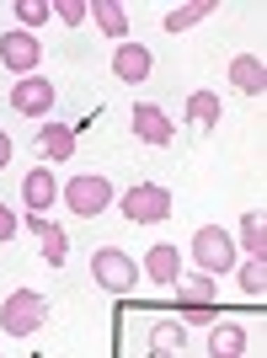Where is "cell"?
Here are the masks:
<instances>
[{
	"mask_svg": "<svg viewBox=\"0 0 267 358\" xmlns=\"http://www.w3.org/2000/svg\"><path fill=\"white\" fill-rule=\"evenodd\" d=\"M43 321H48V299L38 289H11L0 299V331L16 337V343H27L32 331H43Z\"/></svg>",
	"mask_w": 267,
	"mask_h": 358,
	"instance_id": "1",
	"label": "cell"
},
{
	"mask_svg": "<svg viewBox=\"0 0 267 358\" xmlns=\"http://www.w3.org/2000/svg\"><path fill=\"white\" fill-rule=\"evenodd\" d=\"M91 278H96V289H107V294H134L145 273H139V262H134L129 252L96 246V252H91Z\"/></svg>",
	"mask_w": 267,
	"mask_h": 358,
	"instance_id": "2",
	"label": "cell"
},
{
	"mask_svg": "<svg viewBox=\"0 0 267 358\" xmlns=\"http://www.w3.org/2000/svg\"><path fill=\"white\" fill-rule=\"evenodd\" d=\"M118 209L129 224H166L171 220V187H161V182H134L129 193L118 198Z\"/></svg>",
	"mask_w": 267,
	"mask_h": 358,
	"instance_id": "3",
	"label": "cell"
},
{
	"mask_svg": "<svg viewBox=\"0 0 267 358\" xmlns=\"http://www.w3.org/2000/svg\"><path fill=\"white\" fill-rule=\"evenodd\" d=\"M59 193H64V203H70L75 220H96V214L113 203V182H107L102 171H80V177L64 182Z\"/></svg>",
	"mask_w": 267,
	"mask_h": 358,
	"instance_id": "4",
	"label": "cell"
},
{
	"mask_svg": "<svg viewBox=\"0 0 267 358\" xmlns=\"http://www.w3.org/2000/svg\"><path fill=\"white\" fill-rule=\"evenodd\" d=\"M193 262L208 273V278H224V273L236 268V241L224 236L219 224H203L193 236Z\"/></svg>",
	"mask_w": 267,
	"mask_h": 358,
	"instance_id": "5",
	"label": "cell"
},
{
	"mask_svg": "<svg viewBox=\"0 0 267 358\" xmlns=\"http://www.w3.org/2000/svg\"><path fill=\"white\" fill-rule=\"evenodd\" d=\"M11 107L22 113V118H48V107H54V80L48 75H22L11 86Z\"/></svg>",
	"mask_w": 267,
	"mask_h": 358,
	"instance_id": "6",
	"label": "cell"
},
{
	"mask_svg": "<svg viewBox=\"0 0 267 358\" xmlns=\"http://www.w3.org/2000/svg\"><path fill=\"white\" fill-rule=\"evenodd\" d=\"M38 59H43V43L32 38V32H0V64L16 75H38Z\"/></svg>",
	"mask_w": 267,
	"mask_h": 358,
	"instance_id": "7",
	"label": "cell"
},
{
	"mask_svg": "<svg viewBox=\"0 0 267 358\" xmlns=\"http://www.w3.org/2000/svg\"><path fill=\"white\" fill-rule=\"evenodd\" d=\"M129 123H134V139H145V145H171L177 139V123L166 118L155 102H134Z\"/></svg>",
	"mask_w": 267,
	"mask_h": 358,
	"instance_id": "8",
	"label": "cell"
},
{
	"mask_svg": "<svg viewBox=\"0 0 267 358\" xmlns=\"http://www.w3.org/2000/svg\"><path fill=\"white\" fill-rule=\"evenodd\" d=\"M27 230L38 236V252H43L48 268H64V257H70V241H64V230L48 214H27Z\"/></svg>",
	"mask_w": 267,
	"mask_h": 358,
	"instance_id": "9",
	"label": "cell"
},
{
	"mask_svg": "<svg viewBox=\"0 0 267 358\" xmlns=\"http://www.w3.org/2000/svg\"><path fill=\"white\" fill-rule=\"evenodd\" d=\"M139 273H145L150 284L171 289V284H177V278H182V252H177V246H166V241H161V246H150V252H145V262H139Z\"/></svg>",
	"mask_w": 267,
	"mask_h": 358,
	"instance_id": "10",
	"label": "cell"
},
{
	"mask_svg": "<svg viewBox=\"0 0 267 358\" xmlns=\"http://www.w3.org/2000/svg\"><path fill=\"white\" fill-rule=\"evenodd\" d=\"M22 198H27L32 214H48V203L59 198V177H54L48 166H32L27 177H22Z\"/></svg>",
	"mask_w": 267,
	"mask_h": 358,
	"instance_id": "11",
	"label": "cell"
},
{
	"mask_svg": "<svg viewBox=\"0 0 267 358\" xmlns=\"http://www.w3.org/2000/svg\"><path fill=\"white\" fill-rule=\"evenodd\" d=\"M230 86L246 91V96H262V91H267V64H262V54H236V59H230Z\"/></svg>",
	"mask_w": 267,
	"mask_h": 358,
	"instance_id": "12",
	"label": "cell"
},
{
	"mask_svg": "<svg viewBox=\"0 0 267 358\" xmlns=\"http://www.w3.org/2000/svg\"><path fill=\"white\" fill-rule=\"evenodd\" d=\"M113 75H118V80H129V86H139V80L150 75V48L134 43V38H123L118 54H113Z\"/></svg>",
	"mask_w": 267,
	"mask_h": 358,
	"instance_id": "13",
	"label": "cell"
},
{
	"mask_svg": "<svg viewBox=\"0 0 267 358\" xmlns=\"http://www.w3.org/2000/svg\"><path fill=\"white\" fill-rule=\"evenodd\" d=\"M38 150H43L48 161H70L75 155V129L70 123H43V129H38Z\"/></svg>",
	"mask_w": 267,
	"mask_h": 358,
	"instance_id": "14",
	"label": "cell"
},
{
	"mask_svg": "<svg viewBox=\"0 0 267 358\" xmlns=\"http://www.w3.org/2000/svg\"><path fill=\"white\" fill-rule=\"evenodd\" d=\"M86 11L96 16V27H102L107 38H118V43L129 38V6H118V0H91Z\"/></svg>",
	"mask_w": 267,
	"mask_h": 358,
	"instance_id": "15",
	"label": "cell"
},
{
	"mask_svg": "<svg viewBox=\"0 0 267 358\" xmlns=\"http://www.w3.org/2000/svg\"><path fill=\"white\" fill-rule=\"evenodd\" d=\"M214 11H219L214 0H187V6H171V11L161 16V27L166 32H187V27H198L203 16H214Z\"/></svg>",
	"mask_w": 267,
	"mask_h": 358,
	"instance_id": "16",
	"label": "cell"
},
{
	"mask_svg": "<svg viewBox=\"0 0 267 358\" xmlns=\"http://www.w3.org/2000/svg\"><path fill=\"white\" fill-rule=\"evenodd\" d=\"M208 353H214V358H240V353H246V327H236V321L208 327Z\"/></svg>",
	"mask_w": 267,
	"mask_h": 358,
	"instance_id": "17",
	"label": "cell"
},
{
	"mask_svg": "<svg viewBox=\"0 0 267 358\" xmlns=\"http://www.w3.org/2000/svg\"><path fill=\"white\" fill-rule=\"evenodd\" d=\"M214 284H219V278H208V273H198V278L182 273L171 289H177V305H214Z\"/></svg>",
	"mask_w": 267,
	"mask_h": 358,
	"instance_id": "18",
	"label": "cell"
},
{
	"mask_svg": "<svg viewBox=\"0 0 267 358\" xmlns=\"http://www.w3.org/2000/svg\"><path fill=\"white\" fill-rule=\"evenodd\" d=\"M219 96H214V91H193V96H187V123H193V129H214V123H219Z\"/></svg>",
	"mask_w": 267,
	"mask_h": 358,
	"instance_id": "19",
	"label": "cell"
},
{
	"mask_svg": "<svg viewBox=\"0 0 267 358\" xmlns=\"http://www.w3.org/2000/svg\"><path fill=\"white\" fill-rule=\"evenodd\" d=\"M240 246H246V257H262L267 262V220L262 214H240Z\"/></svg>",
	"mask_w": 267,
	"mask_h": 358,
	"instance_id": "20",
	"label": "cell"
},
{
	"mask_svg": "<svg viewBox=\"0 0 267 358\" xmlns=\"http://www.w3.org/2000/svg\"><path fill=\"white\" fill-rule=\"evenodd\" d=\"M182 343H187V331H182L177 321H155V327H150V348H155V353H182Z\"/></svg>",
	"mask_w": 267,
	"mask_h": 358,
	"instance_id": "21",
	"label": "cell"
},
{
	"mask_svg": "<svg viewBox=\"0 0 267 358\" xmlns=\"http://www.w3.org/2000/svg\"><path fill=\"white\" fill-rule=\"evenodd\" d=\"M240 294H246V299H262L267 294V262H262V257L240 262Z\"/></svg>",
	"mask_w": 267,
	"mask_h": 358,
	"instance_id": "22",
	"label": "cell"
},
{
	"mask_svg": "<svg viewBox=\"0 0 267 358\" xmlns=\"http://www.w3.org/2000/svg\"><path fill=\"white\" fill-rule=\"evenodd\" d=\"M11 11H16V22H22V32H32V27H43L48 16H54V6H48V0H16Z\"/></svg>",
	"mask_w": 267,
	"mask_h": 358,
	"instance_id": "23",
	"label": "cell"
},
{
	"mask_svg": "<svg viewBox=\"0 0 267 358\" xmlns=\"http://www.w3.org/2000/svg\"><path fill=\"white\" fill-rule=\"evenodd\" d=\"M54 16L70 22V27H80V22H86V0H54Z\"/></svg>",
	"mask_w": 267,
	"mask_h": 358,
	"instance_id": "24",
	"label": "cell"
},
{
	"mask_svg": "<svg viewBox=\"0 0 267 358\" xmlns=\"http://www.w3.org/2000/svg\"><path fill=\"white\" fill-rule=\"evenodd\" d=\"M214 310H219V305H182V315H187L193 327H214Z\"/></svg>",
	"mask_w": 267,
	"mask_h": 358,
	"instance_id": "25",
	"label": "cell"
},
{
	"mask_svg": "<svg viewBox=\"0 0 267 358\" xmlns=\"http://www.w3.org/2000/svg\"><path fill=\"white\" fill-rule=\"evenodd\" d=\"M16 230H22V224H16V214H11V209H6V203H0V241H11V236H16Z\"/></svg>",
	"mask_w": 267,
	"mask_h": 358,
	"instance_id": "26",
	"label": "cell"
},
{
	"mask_svg": "<svg viewBox=\"0 0 267 358\" xmlns=\"http://www.w3.org/2000/svg\"><path fill=\"white\" fill-rule=\"evenodd\" d=\"M6 166H11V134L0 129V171H6Z\"/></svg>",
	"mask_w": 267,
	"mask_h": 358,
	"instance_id": "27",
	"label": "cell"
}]
</instances>
